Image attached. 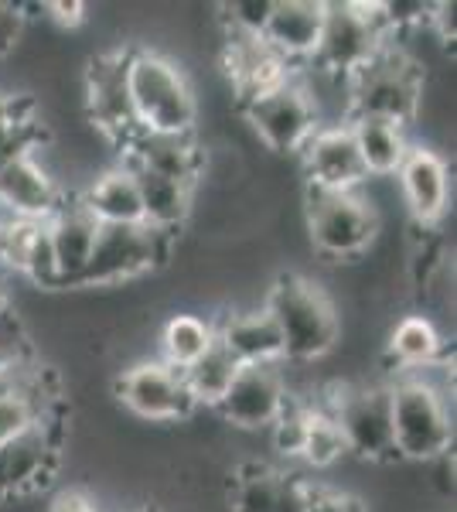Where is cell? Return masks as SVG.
Wrapping results in <instances>:
<instances>
[{"label":"cell","mask_w":457,"mask_h":512,"mask_svg":"<svg viewBox=\"0 0 457 512\" xmlns=\"http://www.w3.org/2000/svg\"><path fill=\"white\" fill-rule=\"evenodd\" d=\"M263 308L284 335V352L294 362H318L342 342V315L321 284L304 274H277L270 280Z\"/></svg>","instance_id":"6da1fadb"},{"label":"cell","mask_w":457,"mask_h":512,"mask_svg":"<svg viewBox=\"0 0 457 512\" xmlns=\"http://www.w3.org/2000/svg\"><path fill=\"white\" fill-rule=\"evenodd\" d=\"M127 89L137 127L157 134H195L198 99L181 65L151 48L127 52Z\"/></svg>","instance_id":"7a4b0ae2"},{"label":"cell","mask_w":457,"mask_h":512,"mask_svg":"<svg viewBox=\"0 0 457 512\" xmlns=\"http://www.w3.org/2000/svg\"><path fill=\"white\" fill-rule=\"evenodd\" d=\"M304 233L314 253L324 260H359L379 236V216L372 209L365 185L355 192L331 188H304Z\"/></svg>","instance_id":"3957f363"},{"label":"cell","mask_w":457,"mask_h":512,"mask_svg":"<svg viewBox=\"0 0 457 512\" xmlns=\"http://www.w3.org/2000/svg\"><path fill=\"white\" fill-rule=\"evenodd\" d=\"M393 393V441L400 461H437L451 451L454 424L444 390L423 373H403L389 383Z\"/></svg>","instance_id":"277c9868"},{"label":"cell","mask_w":457,"mask_h":512,"mask_svg":"<svg viewBox=\"0 0 457 512\" xmlns=\"http://www.w3.org/2000/svg\"><path fill=\"white\" fill-rule=\"evenodd\" d=\"M348 106L352 117L389 120L410 130L423 106V65L386 45L365 69L348 76Z\"/></svg>","instance_id":"5b68a950"},{"label":"cell","mask_w":457,"mask_h":512,"mask_svg":"<svg viewBox=\"0 0 457 512\" xmlns=\"http://www.w3.org/2000/svg\"><path fill=\"white\" fill-rule=\"evenodd\" d=\"M389 45V28L379 4L365 0H324L321 41L314 65L328 76H355Z\"/></svg>","instance_id":"8992f818"},{"label":"cell","mask_w":457,"mask_h":512,"mask_svg":"<svg viewBox=\"0 0 457 512\" xmlns=\"http://www.w3.org/2000/svg\"><path fill=\"white\" fill-rule=\"evenodd\" d=\"M342 431L345 451L359 454L372 465L400 461L393 441V393L389 383H345L331 390V403H324Z\"/></svg>","instance_id":"52a82bcc"},{"label":"cell","mask_w":457,"mask_h":512,"mask_svg":"<svg viewBox=\"0 0 457 512\" xmlns=\"http://www.w3.org/2000/svg\"><path fill=\"white\" fill-rule=\"evenodd\" d=\"M174 236L151 226H99L93 256L79 287H113L157 270L171 256Z\"/></svg>","instance_id":"ba28073f"},{"label":"cell","mask_w":457,"mask_h":512,"mask_svg":"<svg viewBox=\"0 0 457 512\" xmlns=\"http://www.w3.org/2000/svg\"><path fill=\"white\" fill-rule=\"evenodd\" d=\"M58 454L62 424L55 414L0 444V502L45 492L58 472Z\"/></svg>","instance_id":"9c48e42d"},{"label":"cell","mask_w":457,"mask_h":512,"mask_svg":"<svg viewBox=\"0 0 457 512\" xmlns=\"http://www.w3.org/2000/svg\"><path fill=\"white\" fill-rule=\"evenodd\" d=\"M113 393L130 414L140 420H154V424L191 420L198 414L181 369H174L161 359L134 362L127 373L116 376Z\"/></svg>","instance_id":"30bf717a"},{"label":"cell","mask_w":457,"mask_h":512,"mask_svg":"<svg viewBox=\"0 0 457 512\" xmlns=\"http://www.w3.org/2000/svg\"><path fill=\"white\" fill-rule=\"evenodd\" d=\"M243 117L256 137L273 154H301L311 134L318 130V117L311 110V99L297 79H287L284 86L243 103Z\"/></svg>","instance_id":"8fae6325"},{"label":"cell","mask_w":457,"mask_h":512,"mask_svg":"<svg viewBox=\"0 0 457 512\" xmlns=\"http://www.w3.org/2000/svg\"><path fill=\"white\" fill-rule=\"evenodd\" d=\"M82 96H86L89 127H96V134H103L113 147L127 144V137L137 130L127 89V52L96 55L82 76Z\"/></svg>","instance_id":"7c38bea8"},{"label":"cell","mask_w":457,"mask_h":512,"mask_svg":"<svg viewBox=\"0 0 457 512\" xmlns=\"http://www.w3.org/2000/svg\"><path fill=\"white\" fill-rule=\"evenodd\" d=\"M287 400L290 393L280 362L277 366H243L215 414L222 417V424H232L239 431H270L273 420L284 414Z\"/></svg>","instance_id":"4fadbf2b"},{"label":"cell","mask_w":457,"mask_h":512,"mask_svg":"<svg viewBox=\"0 0 457 512\" xmlns=\"http://www.w3.org/2000/svg\"><path fill=\"white\" fill-rule=\"evenodd\" d=\"M62 198L65 192L58 188L52 171L31 154V147L0 164V216L45 222L62 205Z\"/></svg>","instance_id":"5bb4252c"},{"label":"cell","mask_w":457,"mask_h":512,"mask_svg":"<svg viewBox=\"0 0 457 512\" xmlns=\"http://www.w3.org/2000/svg\"><path fill=\"white\" fill-rule=\"evenodd\" d=\"M301 158L307 185L331 188V192H355V188H362L369 181L348 123H324V127H318L304 144Z\"/></svg>","instance_id":"9a60e30c"},{"label":"cell","mask_w":457,"mask_h":512,"mask_svg":"<svg viewBox=\"0 0 457 512\" xmlns=\"http://www.w3.org/2000/svg\"><path fill=\"white\" fill-rule=\"evenodd\" d=\"M396 178H400L406 209L420 229L444 219L447 202H451V168L434 147L410 144Z\"/></svg>","instance_id":"2e32d148"},{"label":"cell","mask_w":457,"mask_h":512,"mask_svg":"<svg viewBox=\"0 0 457 512\" xmlns=\"http://www.w3.org/2000/svg\"><path fill=\"white\" fill-rule=\"evenodd\" d=\"M311 485L263 461H246L232 478V512H304Z\"/></svg>","instance_id":"e0dca14e"},{"label":"cell","mask_w":457,"mask_h":512,"mask_svg":"<svg viewBox=\"0 0 457 512\" xmlns=\"http://www.w3.org/2000/svg\"><path fill=\"white\" fill-rule=\"evenodd\" d=\"M123 164H137V168L157 171L164 178L185 181L198 188L202 175V144L195 134H157V130L137 127L120 147Z\"/></svg>","instance_id":"ac0fdd59"},{"label":"cell","mask_w":457,"mask_h":512,"mask_svg":"<svg viewBox=\"0 0 457 512\" xmlns=\"http://www.w3.org/2000/svg\"><path fill=\"white\" fill-rule=\"evenodd\" d=\"M45 229H48V239H52L62 287H79V280L89 267V256H93L99 222L93 219V212L82 205V198L72 195V198H62V205L45 219Z\"/></svg>","instance_id":"d6986e66"},{"label":"cell","mask_w":457,"mask_h":512,"mask_svg":"<svg viewBox=\"0 0 457 512\" xmlns=\"http://www.w3.org/2000/svg\"><path fill=\"white\" fill-rule=\"evenodd\" d=\"M215 338L226 345L239 366H277V362L287 359L284 335H280L277 321L263 304L219 318Z\"/></svg>","instance_id":"ffe728a7"},{"label":"cell","mask_w":457,"mask_h":512,"mask_svg":"<svg viewBox=\"0 0 457 512\" xmlns=\"http://www.w3.org/2000/svg\"><path fill=\"white\" fill-rule=\"evenodd\" d=\"M324 0H273L263 41L284 62H311L321 41Z\"/></svg>","instance_id":"44dd1931"},{"label":"cell","mask_w":457,"mask_h":512,"mask_svg":"<svg viewBox=\"0 0 457 512\" xmlns=\"http://www.w3.org/2000/svg\"><path fill=\"white\" fill-rule=\"evenodd\" d=\"M127 168L137 181L144 226L161 229V233H168V236H178V229L191 219V209H195V185L164 178V175H157V171L137 168V164H127Z\"/></svg>","instance_id":"7402d4cb"},{"label":"cell","mask_w":457,"mask_h":512,"mask_svg":"<svg viewBox=\"0 0 457 512\" xmlns=\"http://www.w3.org/2000/svg\"><path fill=\"white\" fill-rule=\"evenodd\" d=\"M79 198H82V205L93 212V219L99 226H140V222H144L137 181L130 175L127 164L106 168L103 175L89 181V188Z\"/></svg>","instance_id":"603a6c76"},{"label":"cell","mask_w":457,"mask_h":512,"mask_svg":"<svg viewBox=\"0 0 457 512\" xmlns=\"http://www.w3.org/2000/svg\"><path fill=\"white\" fill-rule=\"evenodd\" d=\"M348 130L359 147L362 168L369 178H393L400 171V164L410 151V134L400 123L389 120H372V117H352Z\"/></svg>","instance_id":"cb8c5ba5"},{"label":"cell","mask_w":457,"mask_h":512,"mask_svg":"<svg viewBox=\"0 0 457 512\" xmlns=\"http://www.w3.org/2000/svg\"><path fill=\"white\" fill-rule=\"evenodd\" d=\"M239 362L232 359V352L226 345L215 338L209 345V352L202 355V359H195L188 369H181V376H185V386L191 393V400H195L198 410H215L219 407V400L226 396V390L232 386V379L239 373Z\"/></svg>","instance_id":"d4e9b609"},{"label":"cell","mask_w":457,"mask_h":512,"mask_svg":"<svg viewBox=\"0 0 457 512\" xmlns=\"http://www.w3.org/2000/svg\"><path fill=\"white\" fill-rule=\"evenodd\" d=\"M212 342H215V325L209 318L178 311L161 328V362H168L174 369H188L191 362L209 352Z\"/></svg>","instance_id":"484cf974"},{"label":"cell","mask_w":457,"mask_h":512,"mask_svg":"<svg viewBox=\"0 0 457 512\" xmlns=\"http://www.w3.org/2000/svg\"><path fill=\"white\" fill-rule=\"evenodd\" d=\"M444 352V338L434 328V321L423 315H406L389 332V355L410 373V369L434 366Z\"/></svg>","instance_id":"4316f807"},{"label":"cell","mask_w":457,"mask_h":512,"mask_svg":"<svg viewBox=\"0 0 457 512\" xmlns=\"http://www.w3.org/2000/svg\"><path fill=\"white\" fill-rule=\"evenodd\" d=\"M342 454H345V441H342V431H338L335 417L321 407H311V424H307L301 458L314 468H328V465H335Z\"/></svg>","instance_id":"83f0119b"},{"label":"cell","mask_w":457,"mask_h":512,"mask_svg":"<svg viewBox=\"0 0 457 512\" xmlns=\"http://www.w3.org/2000/svg\"><path fill=\"white\" fill-rule=\"evenodd\" d=\"M307 424H311V403L297 400V396H290L284 414L273 420L270 427V441H273V451L280 454V458H301L304 451V437H307Z\"/></svg>","instance_id":"f1b7e54d"},{"label":"cell","mask_w":457,"mask_h":512,"mask_svg":"<svg viewBox=\"0 0 457 512\" xmlns=\"http://www.w3.org/2000/svg\"><path fill=\"white\" fill-rule=\"evenodd\" d=\"M41 222L38 219H14V216H0V263L14 274L24 270L28 250L35 243Z\"/></svg>","instance_id":"f546056e"},{"label":"cell","mask_w":457,"mask_h":512,"mask_svg":"<svg viewBox=\"0 0 457 512\" xmlns=\"http://www.w3.org/2000/svg\"><path fill=\"white\" fill-rule=\"evenodd\" d=\"M222 18L229 24V35H243V38H263L273 11V0H232L222 4Z\"/></svg>","instance_id":"4dcf8cb0"},{"label":"cell","mask_w":457,"mask_h":512,"mask_svg":"<svg viewBox=\"0 0 457 512\" xmlns=\"http://www.w3.org/2000/svg\"><path fill=\"white\" fill-rule=\"evenodd\" d=\"M21 362H28V332H24L21 315L4 308L0 311V376Z\"/></svg>","instance_id":"1f68e13d"},{"label":"cell","mask_w":457,"mask_h":512,"mask_svg":"<svg viewBox=\"0 0 457 512\" xmlns=\"http://www.w3.org/2000/svg\"><path fill=\"white\" fill-rule=\"evenodd\" d=\"M304 512H369L365 499L352 492H331V489H311Z\"/></svg>","instance_id":"d6a6232c"},{"label":"cell","mask_w":457,"mask_h":512,"mask_svg":"<svg viewBox=\"0 0 457 512\" xmlns=\"http://www.w3.org/2000/svg\"><path fill=\"white\" fill-rule=\"evenodd\" d=\"M24 35V18L21 4H0V59L14 52V45Z\"/></svg>","instance_id":"836d02e7"},{"label":"cell","mask_w":457,"mask_h":512,"mask_svg":"<svg viewBox=\"0 0 457 512\" xmlns=\"http://www.w3.org/2000/svg\"><path fill=\"white\" fill-rule=\"evenodd\" d=\"M41 7H45V18L62 24V28H79L86 21V4H79V0H48Z\"/></svg>","instance_id":"e575fe53"},{"label":"cell","mask_w":457,"mask_h":512,"mask_svg":"<svg viewBox=\"0 0 457 512\" xmlns=\"http://www.w3.org/2000/svg\"><path fill=\"white\" fill-rule=\"evenodd\" d=\"M52 512H99L93 499H86L82 492H62L55 495Z\"/></svg>","instance_id":"d590c367"},{"label":"cell","mask_w":457,"mask_h":512,"mask_svg":"<svg viewBox=\"0 0 457 512\" xmlns=\"http://www.w3.org/2000/svg\"><path fill=\"white\" fill-rule=\"evenodd\" d=\"M11 308V297H7V287H4V277H0V311Z\"/></svg>","instance_id":"8d00e7d4"},{"label":"cell","mask_w":457,"mask_h":512,"mask_svg":"<svg viewBox=\"0 0 457 512\" xmlns=\"http://www.w3.org/2000/svg\"><path fill=\"white\" fill-rule=\"evenodd\" d=\"M137 512H157V509H151V506H144V509H137Z\"/></svg>","instance_id":"74e56055"}]
</instances>
